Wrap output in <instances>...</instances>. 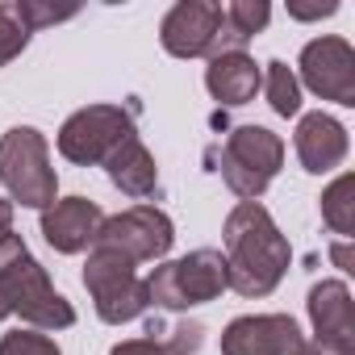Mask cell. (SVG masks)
<instances>
[{
  "instance_id": "cell-1",
  "label": "cell",
  "mask_w": 355,
  "mask_h": 355,
  "mask_svg": "<svg viewBox=\"0 0 355 355\" xmlns=\"http://www.w3.org/2000/svg\"><path fill=\"white\" fill-rule=\"evenodd\" d=\"M226 272H230V288L239 297H268L293 259L288 239L276 230L272 214L259 201H239L226 218Z\"/></svg>"
},
{
  "instance_id": "cell-2",
  "label": "cell",
  "mask_w": 355,
  "mask_h": 355,
  "mask_svg": "<svg viewBox=\"0 0 355 355\" xmlns=\"http://www.w3.org/2000/svg\"><path fill=\"white\" fill-rule=\"evenodd\" d=\"M0 301L9 313L42 330H67L76 322L71 301L55 293L46 268L30 255L21 234H0Z\"/></svg>"
},
{
  "instance_id": "cell-3",
  "label": "cell",
  "mask_w": 355,
  "mask_h": 355,
  "mask_svg": "<svg viewBox=\"0 0 355 355\" xmlns=\"http://www.w3.org/2000/svg\"><path fill=\"white\" fill-rule=\"evenodd\" d=\"M230 288V272H226V255L214 247H201L184 259H171L163 268H155L146 276V297L159 309H189V305H205L218 301Z\"/></svg>"
},
{
  "instance_id": "cell-4",
  "label": "cell",
  "mask_w": 355,
  "mask_h": 355,
  "mask_svg": "<svg viewBox=\"0 0 355 355\" xmlns=\"http://www.w3.org/2000/svg\"><path fill=\"white\" fill-rule=\"evenodd\" d=\"M0 184L13 193L26 209H51L59 180L46 155V138L34 125H13L0 138Z\"/></svg>"
},
{
  "instance_id": "cell-5",
  "label": "cell",
  "mask_w": 355,
  "mask_h": 355,
  "mask_svg": "<svg viewBox=\"0 0 355 355\" xmlns=\"http://www.w3.org/2000/svg\"><path fill=\"white\" fill-rule=\"evenodd\" d=\"M84 288L92 293L101 322H109V326L134 322V318H142V313L150 309L146 280H138L134 259H125L121 251H109V247H96V251L88 255Z\"/></svg>"
},
{
  "instance_id": "cell-6",
  "label": "cell",
  "mask_w": 355,
  "mask_h": 355,
  "mask_svg": "<svg viewBox=\"0 0 355 355\" xmlns=\"http://www.w3.org/2000/svg\"><path fill=\"white\" fill-rule=\"evenodd\" d=\"M284 163V142L263 130V125H239L230 130L226 146H222V180L230 184L234 197L243 201H259L263 189L272 184V175Z\"/></svg>"
},
{
  "instance_id": "cell-7",
  "label": "cell",
  "mask_w": 355,
  "mask_h": 355,
  "mask_svg": "<svg viewBox=\"0 0 355 355\" xmlns=\"http://www.w3.org/2000/svg\"><path fill=\"white\" fill-rule=\"evenodd\" d=\"M138 138L134 134V105L121 109V105H88L80 113H71L59 130V155L71 159V163H105L121 142Z\"/></svg>"
},
{
  "instance_id": "cell-8",
  "label": "cell",
  "mask_w": 355,
  "mask_h": 355,
  "mask_svg": "<svg viewBox=\"0 0 355 355\" xmlns=\"http://www.w3.org/2000/svg\"><path fill=\"white\" fill-rule=\"evenodd\" d=\"M171 243H175L171 218L155 205H134L117 218H105L92 247H109V251H121L134 263H146V259H163L171 251Z\"/></svg>"
},
{
  "instance_id": "cell-9",
  "label": "cell",
  "mask_w": 355,
  "mask_h": 355,
  "mask_svg": "<svg viewBox=\"0 0 355 355\" xmlns=\"http://www.w3.org/2000/svg\"><path fill=\"white\" fill-rule=\"evenodd\" d=\"M301 80L313 96L355 105V51L343 38H313L301 51Z\"/></svg>"
},
{
  "instance_id": "cell-10",
  "label": "cell",
  "mask_w": 355,
  "mask_h": 355,
  "mask_svg": "<svg viewBox=\"0 0 355 355\" xmlns=\"http://www.w3.org/2000/svg\"><path fill=\"white\" fill-rule=\"evenodd\" d=\"M301 326L288 313H247L222 330V355H297Z\"/></svg>"
},
{
  "instance_id": "cell-11",
  "label": "cell",
  "mask_w": 355,
  "mask_h": 355,
  "mask_svg": "<svg viewBox=\"0 0 355 355\" xmlns=\"http://www.w3.org/2000/svg\"><path fill=\"white\" fill-rule=\"evenodd\" d=\"M222 34V5L209 0H180L167 17H163V51L175 59H201L214 55V42Z\"/></svg>"
},
{
  "instance_id": "cell-12",
  "label": "cell",
  "mask_w": 355,
  "mask_h": 355,
  "mask_svg": "<svg viewBox=\"0 0 355 355\" xmlns=\"http://www.w3.org/2000/svg\"><path fill=\"white\" fill-rule=\"evenodd\" d=\"M309 322H313V334L326 355H351V343H355V305H351V288L343 280H322L309 288Z\"/></svg>"
},
{
  "instance_id": "cell-13",
  "label": "cell",
  "mask_w": 355,
  "mask_h": 355,
  "mask_svg": "<svg viewBox=\"0 0 355 355\" xmlns=\"http://www.w3.org/2000/svg\"><path fill=\"white\" fill-rule=\"evenodd\" d=\"M101 222H105V214L88 197H63L51 209H42V234L59 255L88 251L101 234Z\"/></svg>"
},
{
  "instance_id": "cell-14",
  "label": "cell",
  "mask_w": 355,
  "mask_h": 355,
  "mask_svg": "<svg viewBox=\"0 0 355 355\" xmlns=\"http://www.w3.org/2000/svg\"><path fill=\"white\" fill-rule=\"evenodd\" d=\"M297 155L305 171L326 175L347 159V130L330 113H305L297 125Z\"/></svg>"
},
{
  "instance_id": "cell-15",
  "label": "cell",
  "mask_w": 355,
  "mask_h": 355,
  "mask_svg": "<svg viewBox=\"0 0 355 355\" xmlns=\"http://www.w3.org/2000/svg\"><path fill=\"white\" fill-rule=\"evenodd\" d=\"M205 88L218 105H247L259 92V67L247 51L214 55L209 67H205Z\"/></svg>"
},
{
  "instance_id": "cell-16",
  "label": "cell",
  "mask_w": 355,
  "mask_h": 355,
  "mask_svg": "<svg viewBox=\"0 0 355 355\" xmlns=\"http://www.w3.org/2000/svg\"><path fill=\"white\" fill-rule=\"evenodd\" d=\"M105 163H109V180H113L125 197H134V201H142V197H150V193L159 189V167H155V155H150L138 138L121 142Z\"/></svg>"
},
{
  "instance_id": "cell-17",
  "label": "cell",
  "mask_w": 355,
  "mask_h": 355,
  "mask_svg": "<svg viewBox=\"0 0 355 355\" xmlns=\"http://www.w3.org/2000/svg\"><path fill=\"white\" fill-rule=\"evenodd\" d=\"M201 343H205V330L197 322H180V326L167 330V338H155V334L150 338H125L109 355H193V351H201Z\"/></svg>"
},
{
  "instance_id": "cell-18",
  "label": "cell",
  "mask_w": 355,
  "mask_h": 355,
  "mask_svg": "<svg viewBox=\"0 0 355 355\" xmlns=\"http://www.w3.org/2000/svg\"><path fill=\"white\" fill-rule=\"evenodd\" d=\"M322 218L338 239H351V230H355V175L351 171H343L322 193Z\"/></svg>"
},
{
  "instance_id": "cell-19",
  "label": "cell",
  "mask_w": 355,
  "mask_h": 355,
  "mask_svg": "<svg viewBox=\"0 0 355 355\" xmlns=\"http://www.w3.org/2000/svg\"><path fill=\"white\" fill-rule=\"evenodd\" d=\"M259 84L268 88V105H272L280 117H297V113H301V84H297V76L288 71V63L272 59V63H268V76H263Z\"/></svg>"
},
{
  "instance_id": "cell-20",
  "label": "cell",
  "mask_w": 355,
  "mask_h": 355,
  "mask_svg": "<svg viewBox=\"0 0 355 355\" xmlns=\"http://www.w3.org/2000/svg\"><path fill=\"white\" fill-rule=\"evenodd\" d=\"M268 17H272V9L263 5V0H230V5L222 9L226 30H230V34H239L243 42H247V38H255V34L268 26Z\"/></svg>"
},
{
  "instance_id": "cell-21",
  "label": "cell",
  "mask_w": 355,
  "mask_h": 355,
  "mask_svg": "<svg viewBox=\"0 0 355 355\" xmlns=\"http://www.w3.org/2000/svg\"><path fill=\"white\" fill-rule=\"evenodd\" d=\"M30 34H34V30L21 21L17 0H5V5H0V67H5L9 59H17V55L26 51Z\"/></svg>"
},
{
  "instance_id": "cell-22",
  "label": "cell",
  "mask_w": 355,
  "mask_h": 355,
  "mask_svg": "<svg viewBox=\"0 0 355 355\" xmlns=\"http://www.w3.org/2000/svg\"><path fill=\"white\" fill-rule=\"evenodd\" d=\"M0 355H63L55 347V338L46 334H34V330H13L0 338Z\"/></svg>"
},
{
  "instance_id": "cell-23",
  "label": "cell",
  "mask_w": 355,
  "mask_h": 355,
  "mask_svg": "<svg viewBox=\"0 0 355 355\" xmlns=\"http://www.w3.org/2000/svg\"><path fill=\"white\" fill-rule=\"evenodd\" d=\"M17 13H21V21H26L30 30H38V26H55V21L76 17V9H51V5H34V0H17Z\"/></svg>"
},
{
  "instance_id": "cell-24",
  "label": "cell",
  "mask_w": 355,
  "mask_h": 355,
  "mask_svg": "<svg viewBox=\"0 0 355 355\" xmlns=\"http://www.w3.org/2000/svg\"><path fill=\"white\" fill-rule=\"evenodd\" d=\"M288 13L301 17V21H313V17H330V13H338V5H334V0H326V5H288Z\"/></svg>"
},
{
  "instance_id": "cell-25",
  "label": "cell",
  "mask_w": 355,
  "mask_h": 355,
  "mask_svg": "<svg viewBox=\"0 0 355 355\" xmlns=\"http://www.w3.org/2000/svg\"><path fill=\"white\" fill-rule=\"evenodd\" d=\"M13 230V201L0 197V234H9Z\"/></svg>"
},
{
  "instance_id": "cell-26",
  "label": "cell",
  "mask_w": 355,
  "mask_h": 355,
  "mask_svg": "<svg viewBox=\"0 0 355 355\" xmlns=\"http://www.w3.org/2000/svg\"><path fill=\"white\" fill-rule=\"evenodd\" d=\"M334 263H338V268H351V251H347V243L334 247Z\"/></svg>"
},
{
  "instance_id": "cell-27",
  "label": "cell",
  "mask_w": 355,
  "mask_h": 355,
  "mask_svg": "<svg viewBox=\"0 0 355 355\" xmlns=\"http://www.w3.org/2000/svg\"><path fill=\"white\" fill-rule=\"evenodd\" d=\"M297 355H326V351H322V347H309V343H305V347H301Z\"/></svg>"
},
{
  "instance_id": "cell-28",
  "label": "cell",
  "mask_w": 355,
  "mask_h": 355,
  "mask_svg": "<svg viewBox=\"0 0 355 355\" xmlns=\"http://www.w3.org/2000/svg\"><path fill=\"white\" fill-rule=\"evenodd\" d=\"M0 318H9V309H5V301H0Z\"/></svg>"
}]
</instances>
